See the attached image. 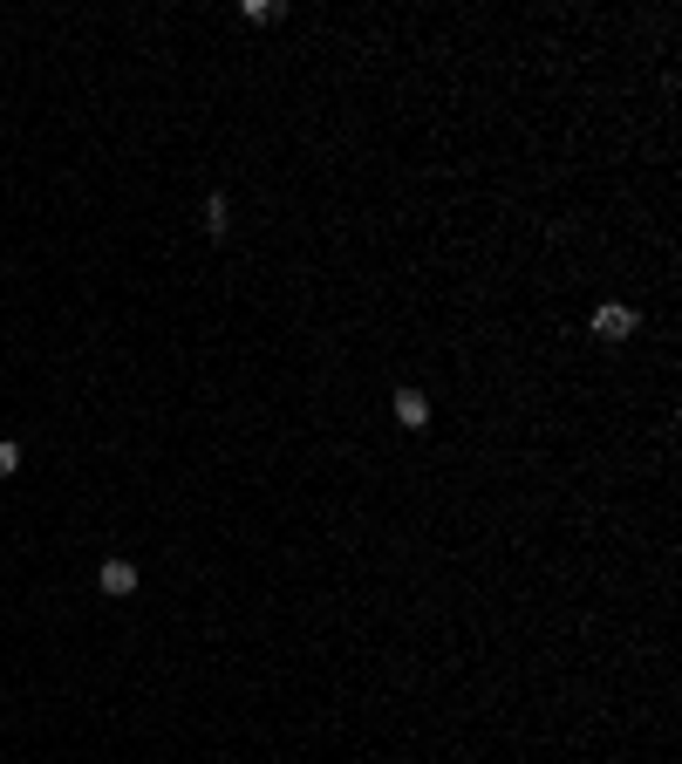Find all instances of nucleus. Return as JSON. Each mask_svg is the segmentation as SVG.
<instances>
[{
  "instance_id": "f257e3e1",
  "label": "nucleus",
  "mask_w": 682,
  "mask_h": 764,
  "mask_svg": "<svg viewBox=\"0 0 682 764\" xmlns=\"http://www.w3.org/2000/svg\"><path fill=\"white\" fill-rule=\"evenodd\" d=\"M635 328H642V321H635V307H621V301H607L601 314H594V335H601V342H628Z\"/></svg>"
},
{
  "instance_id": "423d86ee",
  "label": "nucleus",
  "mask_w": 682,
  "mask_h": 764,
  "mask_svg": "<svg viewBox=\"0 0 682 764\" xmlns=\"http://www.w3.org/2000/svg\"><path fill=\"white\" fill-rule=\"evenodd\" d=\"M14 471H21V444H14V437H0V478H14Z\"/></svg>"
},
{
  "instance_id": "f03ea898",
  "label": "nucleus",
  "mask_w": 682,
  "mask_h": 764,
  "mask_svg": "<svg viewBox=\"0 0 682 764\" xmlns=\"http://www.w3.org/2000/svg\"><path fill=\"white\" fill-rule=\"evenodd\" d=\"M96 580H103V594H116V601H123V594H137V567H130V560H103V573H96Z\"/></svg>"
},
{
  "instance_id": "39448f33",
  "label": "nucleus",
  "mask_w": 682,
  "mask_h": 764,
  "mask_svg": "<svg viewBox=\"0 0 682 764\" xmlns=\"http://www.w3.org/2000/svg\"><path fill=\"white\" fill-rule=\"evenodd\" d=\"M205 232H212V239H219V232H226V198H219V191H212V198H205Z\"/></svg>"
},
{
  "instance_id": "7ed1b4c3",
  "label": "nucleus",
  "mask_w": 682,
  "mask_h": 764,
  "mask_svg": "<svg viewBox=\"0 0 682 764\" xmlns=\"http://www.w3.org/2000/svg\"><path fill=\"white\" fill-rule=\"evenodd\" d=\"M396 423H403V430H423V423H430V403H423V389H396Z\"/></svg>"
},
{
  "instance_id": "20e7f679",
  "label": "nucleus",
  "mask_w": 682,
  "mask_h": 764,
  "mask_svg": "<svg viewBox=\"0 0 682 764\" xmlns=\"http://www.w3.org/2000/svg\"><path fill=\"white\" fill-rule=\"evenodd\" d=\"M239 14H246V21H253V28H266V21H280V14H287V7H280V0H246V7H239Z\"/></svg>"
}]
</instances>
